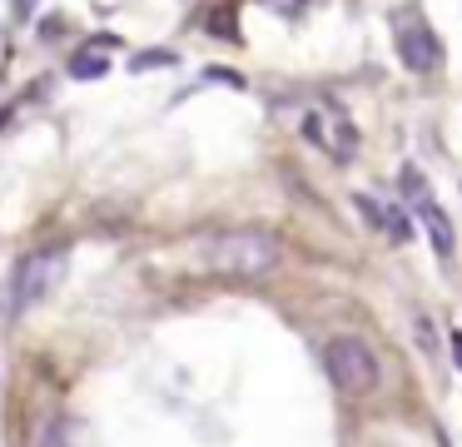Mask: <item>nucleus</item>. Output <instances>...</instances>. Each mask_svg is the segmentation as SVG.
I'll return each instance as SVG.
<instances>
[{
  "label": "nucleus",
  "instance_id": "obj_1",
  "mask_svg": "<svg viewBox=\"0 0 462 447\" xmlns=\"http://www.w3.org/2000/svg\"><path fill=\"white\" fill-rule=\"evenodd\" d=\"M194 254H199V264L209 268V274H224V278H263L279 268L283 248L273 234H263V228H219V234H204L199 244H194Z\"/></svg>",
  "mask_w": 462,
  "mask_h": 447
},
{
  "label": "nucleus",
  "instance_id": "obj_2",
  "mask_svg": "<svg viewBox=\"0 0 462 447\" xmlns=\"http://www.w3.org/2000/svg\"><path fill=\"white\" fill-rule=\"evenodd\" d=\"M323 368H328L333 387H338L343 397H368L373 387L383 383V363H378V353H373V348L363 343V338H353V333L328 338V348H323Z\"/></svg>",
  "mask_w": 462,
  "mask_h": 447
},
{
  "label": "nucleus",
  "instance_id": "obj_3",
  "mask_svg": "<svg viewBox=\"0 0 462 447\" xmlns=\"http://www.w3.org/2000/svg\"><path fill=\"white\" fill-rule=\"evenodd\" d=\"M65 278V254L60 248H35L15 264V278H11V313L21 318L25 308H35L41 298H51Z\"/></svg>",
  "mask_w": 462,
  "mask_h": 447
},
{
  "label": "nucleus",
  "instance_id": "obj_4",
  "mask_svg": "<svg viewBox=\"0 0 462 447\" xmlns=\"http://www.w3.org/2000/svg\"><path fill=\"white\" fill-rule=\"evenodd\" d=\"M398 55L412 75H432L442 65V40L432 35L428 20L418 15H398Z\"/></svg>",
  "mask_w": 462,
  "mask_h": 447
},
{
  "label": "nucleus",
  "instance_id": "obj_5",
  "mask_svg": "<svg viewBox=\"0 0 462 447\" xmlns=\"http://www.w3.org/2000/svg\"><path fill=\"white\" fill-rule=\"evenodd\" d=\"M412 209L422 214V224H428V238H432V248H438L442 258L452 254V224H448V214H442V204L432 199V189L422 199H412Z\"/></svg>",
  "mask_w": 462,
  "mask_h": 447
},
{
  "label": "nucleus",
  "instance_id": "obj_6",
  "mask_svg": "<svg viewBox=\"0 0 462 447\" xmlns=\"http://www.w3.org/2000/svg\"><path fill=\"white\" fill-rule=\"evenodd\" d=\"M35 447H70V423H65V417H51V423L41 427V437H35Z\"/></svg>",
  "mask_w": 462,
  "mask_h": 447
},
{
  "label": "nucleus",
  "instance_id": "obj_7",
  "mask_svg": "<svg viewBox=\"0 0 462 447\" xmlns=\"http://www.w3.org/2000/svg\"><path fill=\"white\" fill-rule=\"evenodd\" d=\"M105 70H110V60H105V55H75L70 60V75L75 79H100Z\"/></svg>",
  "mask_w": 462,
  "mask_h": 447
},
{
  "label": "nucleus",
  "instance_id": "obj_8",
  "mask_svg": "<svg viewBox=\"0 0 462 447\" xmlns=\"http://www.w3.org/2000/svg\"><path fill=\"white\" fill-rule=\"evenodd\" d=\"M398 184H402V194H408V204H412V199H422V194H428V179H422L412 164L402 169V179H398Z\"/></svg>",
  "mask_w": 462,
  "mask_h": 447
},
{
  "label": "nucleus",
  "instance_id": "obj_9",
  "mask_svg": "<svg viewBox=\"0 0 462 447\" xmlns=\"http://www.w3.org/2000/svg\"><path fill=\"white\" fill-rule=\"evenodd\" d=\"M160 65H174V50H144V55H134V70H160Z\"/></svg>",
  "mask_w": 462,
  "mask_h": 447
},
{
  "label": "nucleus",
  "instance_id": "obj_10",
  "mask_svg": "<svg viewBox=\"0 0 462 447\" xmlns=\"http://www.w3.org/2000/svg\"><path fill=\"white\" fill-rule=\"evenodd\" d=\"M412 333H418V343L428 348V353L438 348V333H432V323H428V318H418V323H412Z\"/></svg>",
  "mask_w": 462,
  "mask_h": 447
},
{
  "label": "nucleus",
  "instance_id": "obj_11",
  "mask_svg": "<svg viewBox=\"0 0 462 447\" xmlns=\"http://www.w3.org/2000/svg\"><path fill=\"white\" fill-rule=\"evenodd\" d=\"M452 358H457V368H462V333H452Z\"/></svg>",
  "mask_w": 462,
  "mask_h": 447
},
{
  "label": "nucleus",
  "instance_id": "obj_12",
  "mask_svg": "<svg viewBox=\"0 0 462 447\" xmlns=\"http://www.w3.org/2000/svg\"><path fill=\"white\" fill-rule=\"evenodd\" d=\"M373 447H393V442H373Z\"/></svg>",
  "mask_w": 462,
  "mask_h": 447
}]
</instances>
